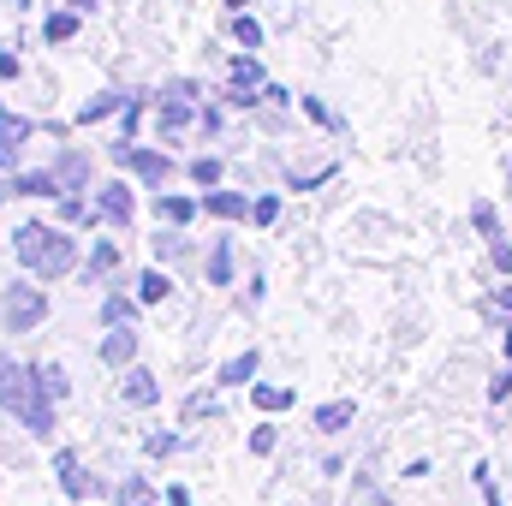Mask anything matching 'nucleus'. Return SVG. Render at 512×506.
<instances>
[{"label":"nucleus","instance_id":"1","mask_svg":"<svg viewBox=\"0 0 512 506\" xmlns=\"http://www.w3.org/2000/svg\"><path fill=\"white\" fill-rule=\"evenodd\" d=\"M0 405H6V417H18L36 441L54 435V399H48L36 364H6V358H0Z\"/></svg>","mask_w":512,"mask_h":506},{"label":"nucleus","instance_id":"2","mask_svg":"<svg viewBox=\"0 0 512 506\" xmlns=\"http://www.w3.org/2000/svg\"><path fill=\"white\" fill-rule=\"evenodd\" d=\"M12 256L18 268L42 274V280H66L78 268V239H66V227H48V221H24L12 233Z\"/></svg>","mask_w":512,"mask_h":506},{"label":"nucleus","instance_id":"3","mask_svg":"<svg viewBox=\"0 0 512 506\" xmlns=\"http://www.w3.org/2000/svg\"><path fill=\"white\" fill-rule=\"evenodd\" d=\"M0 322H6V334H30V328H42V322H48V298H42V286H6V298H0Z\"/></svg>","mask_w":512,"mask_h":506},{"label":"nucleus","instance_id":"4","mask_svg":"<svg viewBox=\"0 0 512 506\" xmlns=\"http://www.w3.org/2000/svg\"><path fill=\"white\" fill-rule=\"evenodd\" d=\"M54 477H60V489H66L72 501H90V495H102V483L84 471V459H78L72 447H60V453H54Z\"/></svg>","mask_w":512,"mask_h":506},{"label":"nucleus","instance_id":"5","mask_svg":"<svg viewBox=\"0 0 512 506\" xmlns=\"http://www.w3.org/2000/svg\"><path fill=\"white\" fill-rule=\"evenodd\" d=\"M96 215H102V221H114V227H131L137 197H131L126 179H114V185H102V191H96Z\"/></svg>","mask_w":512,"mask_h":506},{"label":"nucleus","instance_id":"6","mask_svg":"<svg viewBox=\"0 0 512 506\" xmlns=\"http://www.w3.org/2000/svg\"><path fill=\"white\" fill-rule=\"evenodd\" d=\"M96 352H102V364H108V370H131V364H137V334H131V322H114V328L102 334V346H96Z\"/></svg>","mask_w":512,"mask_h":506},{"label":"nucleus","instance_id":"7","mask_svg":"<svg viewBox=\"0 0 512 506\" xmlns=\"http://www.w3.org/2000/svg\"><path fill=\"white\" fill-rule=\"evenodd\" d=\"M36 137V126L24 120V114H12V108H0V167H12L18 161V149Z\"/></svg>","mask_w":512,"mask_h":506},{"label":"nucleus","instance_id":"8","mask_svg":"<svg viewBox=\"0 0 512 506\" xmlns=\"http://www.w3.org/2000/svg\"><path fill=\"white\" fill-rule=\"evenodd\" d=\"M203 215H215V221H251V197H239V191H209V197H203Z\"/></svg>","mask_w":512,"mask_h":506},{"label":"nucleus","instance_id":"9","mask_svg":"<svg viewBox=\"0 0 512 506\" xmlns=\"http://www.w3.org/2000/svg\"><path fill=\"white\" fill-rule=\"evenodd\" d=\"M120 393H126V405H161V381L149 376V370H137V364L126 370Z\"/></svg>","mask_w":512,"mask_h":506},{"label":"nucleus","instance_id":"10","mask_svg":"<svg viewBox=\"0 0 512 506\" xmlns=\"http://www.w3.org/2000/svg\"><path fill=\"white\" fill-rule=\"evenodd\" d=\"M108 274H120V239H96V251L84 262V280H90V286L108 280Z\"/></svg>","mask_w":512,"mask_h":506},{"label":"nucleus","instance_id":"11","mask_svg":"<svg viewBox=\"0 0 512 506\" xmlns=\"http://www.w3.org/2000/svg\"><path fill=\"white\" fill-rule=\"evenodd\" d=\"M54 173H60V185H66V197H72V191L90 185V155H84V149H66V155L54 161Z\"/></svg>","mask_w":512,"mask_h":506},{"label":"nucleus","instance_id":"12","mask_svg":"<svg viewBox=\"0 0 512 506\" xmlns=\"http://www.w3.org/2000/svg\"><path fill=\"white\" fill-rule=\"evenodd\" d=\"M203 274H209V286H233V239H215V245H209Z\"/></svg>","mask_w":512,"mask_h":506},{"label":"nucleus","instance_id":"13","mask_svg":"<svg viewBox=\"0 0 512 506\" xmlns=\"http://www.w3.org/2000/svg\"><path fill=\"white\" fill-rule=\"evenodd\" d=\"M12 191L18 197H66L60 173H12Z\"/></svg>","mask_w":512,"mask_h":506},{"label":"nucleus","instance_id":"14","mask_svg":"<svg viewBox=\"0 0 512 506\" xmlns=\"http://www.w3.org/2000/svg\"><path fill=\"white\" fill-rule=\"evenodd\" d=\"M203 203H191V197H173V191H155V221H167V227H185L191 215H197Z\"/></svg>","mask_w":512,"mask_h":506},{"label":"nucleus","instance_id":"15","mask_svg":"<svg viewBox=\"0 0 512 506\" xmlns=\"http://www.w3.org/2000/svg\"><path fill=\"white\" fill-rule=\"evenodd\" d=\"M352 417H358V405H352V399H328V405H316V429H322V435H340Z\"/></svg>","mask_w":512,"mask_h":506},{"label":"nucleus","instance_id":"16","mask_svg":"<svg viewBox=\"0 0 512 506\" xmlns=\"http://www.w3.org/2000/svg\"><path fill=\"white\" fill-rule=\"evenodd\" d=\"M191 120H197V114H191V102H185V96H161V108H155V126H161V131H185Z\"/></svg>","mask_w":512,"mask_h":506},{"label":"nucleus","instance_id":"17","mask_svg":"<svg viewBox=\"0 0 512 506\" xmlns=\"http://www.w3.org/2000/svg\"><path fill=\"white\" fill-rule=\"evenodd\" d=\"M114 506H155V483L149 477H120L114 483Z\"/></svg>","mask_w":512,"mask_h":506},{"label":"nucleus","instance_id":"18","mask_svg":"<svg viewBox=\"0 0 512 506\" xmlns=\"http://www.w3.org/2000/svg\"><path fill=\"white\" fill-rule=\"evenodd\" d=\"M256 364H262V358H256V352H239V358H227V364H221V387H251V376H256Z\"/></svg>","mask_w":512,"mask_h":506},{"label":"nucleus","instance_id":"19","mask_svg":"<svg viewBox=\"0 0 512 506\" xmlns=\"http://www.w3.org/2000/svg\"><path fill=\"white\" fill-rule=\"evenodd\" d=\"M131 286H137V298H143V304H161V298L173 292V280H167V268H143V274H137Z\"/></svg>","mask_w":512,"mask_h":506},{"label":"nucleus","instance_id":"20","mask_svg":"<svg viewBox=\"0 0 512 506\" xmlns=\"http://www.w3.org/2000/svg\"><path fill=\"white\" fill-rule=\"evenodd\" d=\"M227 78H233V90H268V78H262V60H251V54H239Z\"/></svg>","mask_w":512,"mask_h":506},{"label":"nucleus","instance_id":"21","mask_svg":"<svg viewBox=\"0 0 512 506\" xmlns=\"http://www.w3.org/2000/svg\"><path fill=\"white\" fill-rule=\"evenodd\" d=\"M126 102H131L126 90H108V96H96V102H90V108H84L78 120H84V126H96V120H108V114H120Z\"/></svg>","mask_w":512,"mask_h":506},{"label":"nucleus","instance_id":"22","mask_svg":"<svg viewBox=\"0 0 512 506\" xmlns=\"http://www.w3.org/2000/svg\"><path fill=\"white\" fill-rule=\"evenodd\" d=\"M251 399H256V411H286V405H292V387H268V381H251Z\"/></svg>","mask_w":512,"mask_h":506},{"label":"nucleus","instance_id":"23","mask_svg":"<svg viewBox=\"0 0 512 506\" xmlns=\"http://www.w3.org/2000/svg\"><path fill=\"white\" fill-rule=\"evenodd\" d=\"M137 304H143V298H126V292H108V298H102V322H108V328H114V322H131V316H137Z\"/></svg>","mask_w":512,"mask_h":506},{"label":"nucleus","instance_id":"24","mask_svg":"<svg viewBox=\"0 0 512 506\" xmlns=\"http://www.w3.org/2000/svg\"><path fill=\"white\" fill-rule=\"evenodd\" d=\"M72 30H78V12H72V6H60V12L42 24V36H48L54 48H60V42H72Z\"/></svg>","mask_w":512,"mask_h":506},{"label":"nucleus","instance_id":"25","mask_svg":"<svg viewBox=\"0 0 512 506\" xmlns=\"http://www.w3.org/2000/svg\"><path fill=\"white\" fill-rule=\"evenodd\" d=\"M36 370H42V387H48V399H54V405H60V399H72V381H66L60 364H36Z\"/></svg>","mask_w":512,"mask_h":506},{"label":"nucleus","instance_id":"26","mask_svg":"<svg viewBox=\"0 0 512 506\" xmlns=\"http://www.w3.org/2000/svg\"><path fill=\"white\" fill-rule=\"evenodd\" d=\"M90 215H96V203H84L78 191H72V197H60V227H66V221H72V227H84Z\"/></svg>","mask_w":512,"mask_h":506},{"label":"nucleus","instance_id":"27","mask_svg":"<svg viewBox=\"0 0 512 506\" xmlns=\"http://www.w3.org/2000/svg\"><path fill=\"white\" fill-rule=\"evenodd\" d=\"M173 256H185V233H179V227L155 233V262H173Z\"/></svg>","mask_w":512,"mask_h":506},{"label":"nucleus","instance_id":"28","mask_svg":"<svg viewBox=\"0 0 512 506\" xmlns=\"http://www.w3.org/2000/svg\"><path fill=\"white\" fill-rule=\"evenodd\" d=\"M191 179L215 191V185H221V161H215V155H197V161H191Z\"/></svg>","mask_w":512,"mask_h":506},{"label":"nucleus","instance_id":"29","mask_svg":"<svg viewBox=\"0 0 512 506\" xmlns=\"http://www.w3.org/2000/svg\"><path fill=\"white\" fill-rule=\"evenodd\" d=\"M471 221H477V233H483V239H501V215H495L489 203H471Z\"/></svg>","mask_w":512,"mask_h":506},{"label":"nucleus","instance_id":"30","mask_svg":"<svg viewBox=\"0 0 512 506\" xmlns=\"http://www.w3.org/2000/svg\"><path fill=\"white\" fill-rule=\"evenodd\" d=\"M233 36H239L245 48H262V24H256L251 12H239V18H233Z\"/></svg>","mask_w":512,"mask_h":506},{"label":"nucleus","instance_id":"31","mask_svg":"<svg viewBox=\"0 0 512 506\" xmlns=\"http://www.w3.org/2000/svg\"><path fill=\"white\" fill-rule=\"evenodd\" d=\"M143 453H149V459H173V453H179V435H149Z\"/></svg>","mask_w":512,"mask_h":506},{"label":"nucleus","instance_id":"32","mask_svg":"<svg viewBox=\"0 0 512 506\" xmlns=\"http://www.w3.org/2000/svg\"><path fill=\"white\" fill-rule=\"evenodd\" d=\"M274 215H280V197H256V203H251V221H256V227H274Z\"/></svg>","mask_w":512,"mask_h":506},{"label":"nucleus","instance_id":"33","mask_svg":"<svg viewBox=\"0 0 512 506\" xmlns=\"http://www.w3.org/2000/svg\"><path fill=\"white\" fill-rule=\"evenodd\" d=\"M245 447H251L256 459H262V453H274V429H268V423H256V429H251V441H245Z\"/></svg>","mask_w":512,"mask_h":506},{"label":"nucleus","instance_id":"34","mask_svg":"<svg viewBox=\"0 0 512 506\" xmlns=\"http://www.w3.org/2000/svg\"><path fill=\"white\" fill-rule=\"evenodd\" d=\"M489 256H495V268H501V274H512V245H507V239H489Z\"/></svg>","mask_w":512,"mask_h":506},{"label":"nucleus","instance_id":"35","mask_svg":"<svg viewBox=\"0 0 512 506\" xmlns=\"http://www.w3.org/2000/svg\"><path fill=\"white\" fill-rule=\"evenodd\" d=\"M489 399H495V405H501V399H512V370H501V376L489 381Z\"/></svg>","mask_w":512,"mask_h":506},{"label":"nucleus","instance_id":"36","mask_svg":"<svg viewBox=\"0 0 512 506\" xmlns=\"http://www.w3.org/2000/svg\"><path fill=\"white\" fill-rule=\"evenodd\" d=\"M304 114H310V120H316V126H334V114H328V108H322V102H316V96H304Z\"/></svg>","mask_w":512,"mask_h":506},{"label":"nucleus","instance_id":"37","mask_svg":"<svg viewBox=\"0 0 512 506\" xmlns=\"http://www.w3.org/2000/svg\"><path fill=\"white\" fill-rule=\"evenodd\" d=\"M0 78H18V54H6V48H0Z\"/></svg>","mask_w":512,"mask_h":506},{"label":"nucleus","instance_id":"38","mask_svg":"<svg viewBox=\"0 0 512 506\" xmlns=\"http://www.w3.org/2000/svg\"><path fill=\"white\" fill-rule=\"evenodd\" d=\"M495 310H501V316H512V286H501V292H495Z\"/></svg>","mask_w":512,"mask_h":506},{"label":"nucleus","instance_id":"39","mask_svg":"<svg viewBox=\"0 0 512 506\" xmlns=\"http://www.w3.org/2000/svg\"><path fill=\"white\" fill-rule=\"evenodd\" d=\"M167 506H191V495L185 489H167Z\"/></svg>","mask_w":512,"mask_h":506},{"label":"nucleus","instance_id":"40","mask_svg":"<svg viewBox=\"0 0 512 506\" xmlns=\"http://www.w3.org/2000/svg\"><path fill=\"white\" fill-rule=\"evenodd\" d=\"M60 6H72V12H90V6H96V0H60Z\"/></svg>","mask_w":512,"mask_h":506},{"label":"nucleus","instance_id":"41","mask_svg":"<svg viewBox=\"0 0 512 506\" xmlns=\"http://www.w3.org/2000/svg\"><path fill=\"white\" fill-rule=\"evenodd\" d=\"M227 6H233V12H251V0H227Z\"/></svg>","mask_w":512,"mask_h":506},{"label":"nucleus","instance_id":"42","mask_svg":"<svg viewBox=\"0 0 512 506\" xmlns=\"http://www.w3.org/2000/svg\"><path fill=\"white\" fill-rule=\"evenodd\" d=\"M6 197H12V179H0V203H6Z\"/></svg>","mask_w":512,"mask_h":506},{"label":"nucleus","instance_id":"43","mask_svg":"<svg viewBox=\"0 0 512 506\" xmlns=\"http://www.w3.org/2000/svg\"><path fill=\"white\" fill-rule=\"evenodd\" d=\"M507 358H512V322H507Z\"/></svg>","mask_w":512,"mask_h":506},{"label":"nucleus","instance_id":"44","mask_svg":"<svg viewBox=\"0 0 512 506\" xmlns=\"http://www.w3.org/2000/svg\"><path fill=\"white\" fill-rule=\"evenodd\" d=\"M12 6H18V12H24V6H30V0H12Z\"/></svg>","mask_w":512,"mask_h":506}]
</instances>
